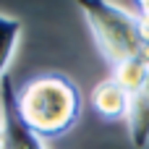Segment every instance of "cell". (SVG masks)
<instances>
[{"mask_svg": "<svg viewBox=\"0 0 149 149\" xmlns=\"http://www.w3.org/2000/svg\"><path fill=\"white\" fill-rule=\"evenodd\" d=\"M18 115L39 141L60 139L81 118V92L63 73H39L21 86Z\"/></svg>", "mask_w": 149, "mask_h": 149, "instance_id": "cell-1", "label": "cell"}, {"mask_svg": "<svg viewBox=\"0 0 149 149\" xmlns=\"http://www.w3.org/2000/svg\"><path fill=\"white\" fill-rule=\"evenodd\" d=\"M79 10L84 13V21L97 42V50L102 52V58H107L110 65H118L131 58L141 60L144 45L134 13L107 0H81Z\"/></svg>", "mask_w": 149, "mask_h": 149, "instance_id": "cell-2", "label": "cell"}, {"mask_svg": "<svg viewBox=\"0 0 149 149\" xmlns=\"http://www.w3.org/2000/svg\"><path fill=\"white\" fill-rule=\"evenodd\" d=\"M0 128H3V149H47L45 141L31 136L21 123L18 92L8 76L0 81Z\"/></svg>", "mask_w": 149, "mask_h": 149, "instance_id": "cell-3", "label": "cell"}, {"mask_svg": "<svg viewBox=\"0 0 149 149\" xmlns=\"http://www.w3.org/2000/svg\"><path fill=\"white\" fill-rule=\"evenodd\" d=\"M92 105L105 120H126L131 110V94L115 79H105L92 89Z\"/></svg>", "mask_w": 149, "mask_h": 149, "instance_id": "cell-4", "label": "cell"}, {"mask_svg": "<svg viewBox=\"0 0 149 149\" xmlns=\"http://www.w3.org/2000/svg\"><path fill=\"white\" fill-rule=\"evenodd\" d=\"M21 21L8 16V13H0V81L8 76V65L13 60V52L18 47V39H21Z\"/></svg>", "mask_w": 149, "mask_h": 149, "instance_id": "cell-5", "label": "cell"}, {"mask_svg": "<svg viewBox=\"0 0 149 149\" xmlns=\"http://www.w3.org/2000/svg\"><path fill=\"white\" fill-rule=\"evenodd\" d=\"M147 71L149 65L144 60H139V58H131V60H123V63H118V65H113V79L134 97V94H139L141 92V86H144V79H147Z\"/></svg>", "mask_w": 149, "mask_h": 149, "instance_id": "cell-6", "label": "cell"}, {"mask_svg": "<svg viewBox=\"0 0 149 149\" xmlns=\"http://www.w3.org/2000/svg\"><path fill=\"white\" fill-rule=\"evenodd\" d=\"M136 24H139V37H141V60L149 65V0L139 3V13H136Z\"/></svg>", "mask_w": 149, "mask_h": 149, "instance_id": "cell-7", "label": "cell"}, {"mask_svg": "<svg viewBox=\"0 0 149 149\" xmlns=\"http://www.w3.org/2000/svg\"><path fill=\"white\" fill-rule=\"evenodd\" d=\"M134 97H141L144 102H149V71H147V79H144V86H141V92H139V94H134Z\"/></svg>", "mask_w": 149, "mask_h": 149, "instance_id": "cell-8", "label": "cell"}, {"mask_svg": "<svg viewBox=\"0 0 149 149\" xmlns=\"http://www.w3.org/2000/svg\"><path fill=\"white\" fill-rule=\"evenodd\" d=\"M0 149H3V128H0Z\"/></svg>", "mask_w": 149, "mask_h": 149, "instance_id": "cell-9", "label": "cell"}]
</instances>
